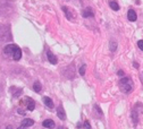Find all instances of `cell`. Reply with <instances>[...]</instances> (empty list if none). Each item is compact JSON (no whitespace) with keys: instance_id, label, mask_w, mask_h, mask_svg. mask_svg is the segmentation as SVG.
I'll return each instance as SVG.
<instances>
[{"instance_id":"5","label":"cell","mask_w":143,"mask_h":129,"mask_svg":"<svg viewBox=\"0 0 143 129\" xmlns=\"http://www.w3.org/2000/svg\"><path fill=\"white\" fill-rule=\"evenodd\" d=\"M93 15H94V12H93V10H92V8H91V7H88V8H85L84 10L82 11V16L84 17V18L92 17Z\"/></svg>"},{"instance_id":"17","label":"cell","mask_w":143,"mask_h":129,"mask_svg":"<svg viewBox=\"0 0 143 129\" xmlns=\"http://www.w3.org/2000/svg\"><path fill=\"white\" fill-rule=\"evenodd\" d=\"M85 69H86V66H85V65H83L82 67L80 68V75H82V76H83V75L85 74Z\"/></svg>"},{"instance_id":"23","label":"cell","mask_w":143,"mask_h":129,"mask_svg":"<svg viewBox=\"0 0 143 129\" xmlns=\"http://www.w3.org/2000/svg\"><path fill=\"white\" fill-rule=\"evenodd\" d=\"M6 129H13V127H11V126H8V127L6 128Z\"/></svg>"},{"instance_id":"10","label":"cell","mask_w":143,"mask_h":129,"mask_svg":"<svg viewBox=\"0 0 143 129\" xmlns=\"http://www.w3.org/2000/svg\"><path fill=\"white\" fill-rule=\"evenodd\" d=\"M57 116L60 120H65L66 119V114H65V110L63 109V106H59L57 110Z\"/></svg>"},{"instance_id":"7","label":"cell","mask_w":143,"mask_h":129,"mask_svg":"<svg viewBox=\"0 0 143 129\" xmlns=\"http://www.w3.org/2000/svg\"><path fill=\"white\" fill-rule=\"evenodd\" d=\"M47 57H48V60H49V62L50 64H52V65H56L57 64V58H56V56L52 53L51 51H48L47 52Z\"/></svg>"},{"instance_id":"12","label":"cell","mask_w":143,"mask_h":129,"mask_svg":"<svg viewBox=\"0 0 143 129\" xmlns=\"http://www.w3.org/2000/svg\"><path fill=\"white\" fill-rule=\"evenodd\" d=\"M43 102H44V104L48 106V108H50V109H52V108L55 106L54 101H52L50 97H48V96H44V97H43Z\"/></svg>"},{"instance_id":"22","label":"cell","mask_w":143,"mask_h":129,"mask_svg":"<svg viewBox=\"0 0 143 129\" xmlns=\"http://www.w3.org/2000/svg\"><path fill=\"white\" fill-rule=\"evenodd\" d=\"M133 65H134V68H139V64H136V62H134V64H133Z\"/></svg>"},{"instance_id":"8","label":"cell","mask_w":143,"mask_h":129,"mask_svg":"<svg viewBox=\"0 0 143 129\" xmlns=\"http://www.w3.org/2000/svg\"><path fill=\"white\" fill-rule=\"evenodd\" d=\"M16 44H7L4 48V52L5 53H7V55H10V53H13L14 52V50H15V48H16Z\"/></svg>"},{"instance_id":"18","label":"cell","mask_w":143,"mask_h":129,"mask_svg":"<svg viewBox=\"0 0 143 129\" xmlns=\"http://www.w3.org/2000/svg\"><path fill=\"white\" fill-rule=\"evenodd\" d=\"M138 46L140 48V50H142V51H143V40L138 41Z\"/></svg>"},{"instance_id":"13","label":"cell","mask_w":143,"mask_h":129,"mask_svg":"<svg viewBox=\"0 0 143 129\" xmlns=\"http://www.w3.org/2000/svg\"><path fill=\"white\" fill-rule=\"evenodd\" d=\"M109 6H110V8L115 11L119 10V6H118V4L115 1V0H109Z\"/></svg>"},{"instance_id":"24","label":"cell","mask_w":143,"mask_h":129,"mask_svg":"<svg viewBox=\"0 0 143 129\" xmlns=\"http://www.w3.org/2000/svg\"><path fill=\"white\" fill-rule=\"evenodd\" d=\"M18 129H26L25 127H22V126H21V128H18Z\"/></svg>"},{"instance_id":"14","label":"cell","mask_w":143,"mask_h":129,"mask_svg":"<svg viewBox=\"0 0 143 129\" xmlns=\"http://www.w3.org/2000/svg\"><path fill=\"white\" fill-rule=\"evenodd\" d=\"M34 108H35V102H34L32 99H29V102H27V110H29V111H33Z\"/></svg>"},{"instance_id":"19","label":"cell","mask_w":143,"mask_h":129,"mask_svg":"<svg viewBox=\"0 0 143 129\" xmlns=\"http://www.w3.org/2000/svg\"><path fill=\"white\" fill-rule=\"evenodd\" d=\"M84 128H85V129H90V128H91V126H90V124H89L88 120L84 121Z\"/></svg>"},{"instance_id":"4","label":"cell","mask_w":143,"mask_h":129,"mask_svg":"<svg viewBox=\"0 0 143 129\" xmlns=\"http://www.w3.org/2000/svg\"><path fill=\"white\" fill-rule=\"evenodd\" d=\"M13 55V59L15 61H18L20 59L22 58V50L20 49V46H16L15 48V50H14V52L11 53Z\"/></svg>"},{"instance_id":"3","label":"cell","mask_w":143,"mask_h":129,"mask_svg":"<svg viewBox=\"0 0 143 129\" xmlns=\"http://www.w3.org/2000/svg\"><path fill=\"white\" fill-rule=\"evenodd\" d=\"M132 120H133V124L134 125H136L139 122V111H138V105L136 104L132 110Z\"/></svg>"},{"instance_id":"16","label":"cell","mask_w":143,"mask_h":129,"mask_svg":"<svg viewBox=\"0 0 143 129\" xmlns=\"http://www.w3.org/2000/svg\"><path fill=\"white\" fill-rule=\"evenodd\" d=\"M116 49H117V43L115 42V41H111L110 42V50L111 51H116Z\"/></svg>"},{"instance_id":"21","label":"cell","mask_w":143,"mask_h":129,"mask_svg":"<svg viewBox=\"0 0 143 129\" xmlns=\"http://www.w3.org/2000/svg\"><path fill=\"white\" fill-rule=\"evenodd\" d=\"M118 76H124V71H123V70H119V71H118Z\"/></svg>"},{"instance_id":"1","label":"cell","mask_w":143,"mask_h":129,"mask_svg":"<svg viewBox=\"0 0 143 129\" xmlns=\"http://www.w3.org/2000/svg\"><path fill=\"white\" fill-rule=\"evenodd\" d=\"M119 87L125 94H129L133 91V82L128 77H124L119 80Z\"/></svg>"},{"instance_id":"15","label":"cell","mask_w":143,"mask_h":129,"mask_svg":"<svg viewBox=\"0 0 143 129\" xmlns=\"http://www.w3.org/2000/svg\"><path fill=\"white\" fill-rule=\"evenodd\" d=\"M41 89H42V86H41V84L39 83V82H35L34 83V85H33V90L35 91V92H41Z\"/></svg>"},{"instance_id":"11","label":"cell","mask_w":143,"mask_h":129,"mask_svg":"<svg viewBox=\"0 0 143 129\" xmlns=\"http://www.w3.org/2000/svg\"><path fill=\"white\" fill-rule=\"evenodd\" d=\"M33 125H34V121L32 120V119H24V120L22 121V124H21L22 127H25V128H29Z\"/></svg>"},{"instance_id":"2","label":"cell","mask_w":143,"mask_h":129,"mask_svg":"<svg viewBox=\"0 0 143 129\" xmlns=\"http://www.w3.org/2000/svg\"><path fill=\"white\" fill-rule=\"evenodd\" d=\"M63 10H64V12H65V15H66V18L68 21H73L74 18H75V15H74V12L70 10L68 7H63Z\"/></svg>"},{"instance_id":"6","label":"cell","mask_w":143,"mask_h":129,"mask_svg":"<svg viewBox=\"0 0 143 129\" xmlns=\"http://www.w3.org/2000/svg\"><path fill=\"white\" fill-rule=\"evenodd\" d=\"M42 126L44 128H48V129H54L55 128V122L54 120H51V119H47L42 122Z\"/></svg>"},{"instance_id":"9","label":"cell","mask_w":143,"mask_h":129,"mask_svg":"<svg viewBox=\"0 0 143 129\" xmlns=\"http://www.w3.org/2000/svg\"><path fill=\"white\" fill-rule=\"evenodd\" d=\"M127 18H128V21H131V22H135L136 21V12H135V10L129 9V10L127 11Z\"/></svg>"},{"instance_id":"20","label":"cell","mask_w":143,"mask_h":129,"mask_svg":"<svg viewBox=\"0 0 143 129\" xmlns=\"http://www.w3.org/2000/svg\"><path fill=\"white\" fill-rule=\"evenodd\" d=\"M95 109H97V111L99 112V114H101V116H102V111L100 110V108H99V105H95Z\"/></svg>"}]
</instances>
